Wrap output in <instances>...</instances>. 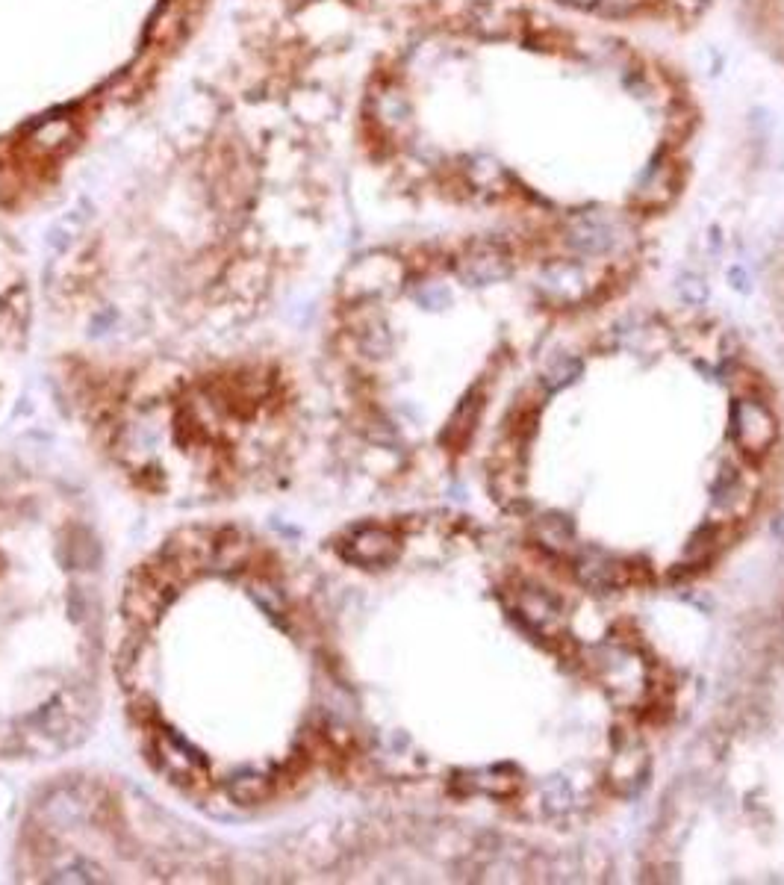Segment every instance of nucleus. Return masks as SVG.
Returning a JSON list of instances; mask_svg holds the SVG:
<instances>
[{
  "instance_id": "1",
  "label": "nucleus",
  "mask_w": 784,
  "mask_h": 885,
  "mask_svg": "<svg viewBox=\"0 0 784 885\" xmlns=\"http://www.w3.org/2000/svg\"><path fill=\"white\" fill-rule=\"evenodd\" d=\"M322 670L310 588L251 531H177L124 588L121 703L148 765L195 803L275 806L336 759Z\"/></svg>"
},
{
  "instance_id": "2",
  "label": "nucleus",
  "mask_w": 784,
  "mask_h": 885,
  "mask_svg": "<svg viewBox=\"0 0 784 885\" xmlns=\"http://www.w3.org/2000/svg\"><path fill=\"white\" fill-rule=\"evenodd\" d=\"M101 546L65 484L0 458V759H51L98 708Z\"/></svg>"
},
{
  "instance_id": "3",
  "label": "nucleus",
  "mask_w": 784,
  "mask_h": 885,
  "mask_svg": "<svg viewBox=\"0 0 784 885\" xmlns=\"http://www.w3.org/2000/svg\"><path fill=\"white\" fill-rule=\"evenodd\" d=\"M80 411L142 493L216 502L266 490L289 470L301 408L278 360L239 357L83 378Z\"/></svg>"
},
{
  "instance_id": "4",
  "label": "nucleus",
  "mask_w": 784,
  "mask_h": 885,
  "mask_svg": "<svg viewBox=\"0 0 784 885\" xmlns=\"http://www.w3.org/2000/svg\"><path fill=\"white\" fill-rule=\"evenodd\" d=\"M731 440L749 461H761L779 440V419L761 399L740 396L731 405Z\"/></svg>"
},
{
  "instance_id": "5",
  "label": "nucleus",
  "mask_w": 784,
  "mask_h": 885,
  "mask_svg": "<svg viewBox=\"0 0 784 885\" xmlns=\"http://www.w3.org/2000/svg\"><path fill=\"white\" fill-rule=\"evenodd\" d=\"M534 540L552 552V555H566L572 546H575V529L566 517H558V514H546L537 520L534 526Z\"/></svg>"
},
{
  "instance_id": "6",
  "label": "nucleus",
  "mask_w": 784,
  "mask_h": 885,
  "mask_svg": "<svg viewBox=\"0 0 784 885\" xmlns=\"http://www.w3.org/2000/svg\"><path fill=\"white\" fill-rule=\"evenodd\" d=\"M460 272L469 284H487V281H499L507 275V260L499 251H490V248H481L475 254H469L463 263H460Z\"/></svg>"
},
{
  "instance_id": "7",
  "label": "nucleus",
  "mask_w": 784,
  "mask_h": 885,
  "mask_svg": "<svg viewBox=\"0 0 784 885\" xmlns=\"http://www.w3.org/2000/svg\"><path fill=\"white\" fill-rule=\"evenodd\" d=\"M71 139H74V127L68 118H48L33 127L27 145L36 154H54V151H62Z\"/></svg>"
},
{
  "instance_id": "8",
  "label": "nucleus",
  "mask_w": 784,
  "mask_h": 885,
  "mask_svg": "<svg viewBox=\"0 0 784 885\" xmlns=\"http://www.w3.org/2000/svg\"><path fill=\"white\" fill-rule=\"evenodd\" d=\"M622 573H625V567L611 558H590L581 564V579L596 590L616 588L622 582Z\"/></svg>"
},
{
  "instance_id": "9",
  "label": "nucleus",
  "mask_w": 784,
  "mask_h": 885,
  "mask_svg": "<svg viewBox=\"0 0 784 885\" xmlns=\"http://www.w3.org/2000/svg\"><path fill=\"white\" fill-rule=\"evenodd\" d=\"M782 655H784V620H782Z\"/></svg>"
}]
</instances>
